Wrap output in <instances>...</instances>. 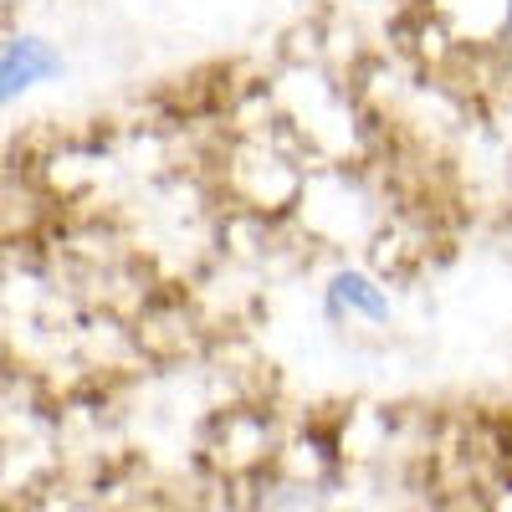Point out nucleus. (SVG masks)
Segmentation results:
<instances>
[{
	"label": "nucleus",
	"instance_id": "3",
	"mask_svg": "<svg viewBox=\"0 0 512 512\" xmlns=\"http://www.w3.org/2000/svg\"><path fill=\"white\" fill-rule=\"evenodd\" d=\"M507 52H512V6H507Z\"/></svg>",
	"mask_w": 512,
	"mask_h": 512
},
{
	"label": "nucleus",
	"instance_id": "1",
	"mask_svg": "<svg viewBox=\"0 0 512 512\" xmlns=\"http://www.w3.org/2000/svg\"><path fill=\"white\" fill-rule=\"evenodd\" d=\"M62 72V57H57V47L47 36H11L6 41V52H0V98L6 103H16V98H26L31 88H41V82H52Z\"/></svg>",
	"mask_w": 512,
	"mask_h": 512
},
{
	"label": "nucleus",
	"instance_id": "2",
	"mask_svg": "<svg viewBox=\"0 0 512 512\" xmlns=\"http://www.w3.org/2000/svg\"><path fill=\"white\" fill-rule=\"evenodd\" d=\"M323 313L333 323H384L390 318V292L369 272H338L323 287Z\"/></svg>",
	"mask_w": 512,
	"mask_h": 512
}]
</instances>
